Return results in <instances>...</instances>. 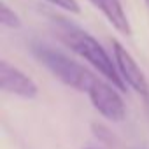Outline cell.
<instances>
[{"mask_svg": "<svg viewBox=\"0 0 149 149\" xmlns=\"http://www.w3.org/2000/svg\"><path fill=\"white\" fill-rule=\"evenodd\" d=\"M116 90L118 88L111 84L109 81L105 83L97 77V81L88 90V97H90L91 105L100 112V116H104L105 119L112 123H121L126 118V109H125V102L121 95Z\"/></svg>", "mask_w": 149, "mask_h": 149, "instance_id": "obj_3", "label": "cell"}, {"mask_svg": "<svg viewBox=\"0 0 149 149\" xmlns=\"http://www.w3.org/2000/svg\"><path fill=\"white\" fill-rule=\"evenodd\" d=\"M30 51L58 81H61L68 88L88 93L91 84L97 81V76L93 72H90L86 67H83L76 60L68 58L67 54L56 51L54 47H51L44 42H37V40L32 42Z\"/></svg>", "mask_w": 149, "mask_h": 149, "instance_id": "obj_2", "label": "cell"}, {"mask_svg": "<svg viewBox=\"0 0 149 149\" xmlns=\"http://www.w3.org/2000/svg\"><path fill=\"white\" fill-rule=\"evenodd\" d=\"M95 9H98L105 19L123 35H132V26L126 18V13L123 9L121 0H90Z\"/></svg>", "mask_w": 149, "mask_h": 149, "instance_id": "obj_6", "label": "cell"}, {"mask_svg": "<svg viewBox=\"0 0 149 149\" xmlns=\"http://www.w3.org/2000/svg\"><path fill=\"white\" fill-rule=\"evenodd\" d=\"M112 44V54H114V61L118 65V70L121 74L123 81L142 98H149V81L146 77V74L142 72V68L137 65L135 58L123 47V44L116 39L111 40Z\"/></svg>", "mask_w": 149, "mask_h": 149, "instance_id": "obj_4", "label": "cell"}, {"mask_svg": "<svg viewBox=\"0 0 149 149\" xmlns=\"http://www.w3.org/2000/svg\"><path fill=\"white\" fill-rule=\"evenodd\" d=\"M0 23H2L4 26H7V28H13V30H18V28H21V19H19V16L4 2H0Z\"/></svg>", "mask_w": 149, "mask_h": 149, "instance_id": "obj_7", "label": "cell"}, {"mask_svg": "<svg viewBox=\"0 0 149 149\" xmlns=\"http://www.w3.org/2000/svg\"><path fill=\"white\" fill-rule=\"evenodd\" d=\"M51 25H53V32L56 33V37L70 51H74L81 58H84L95 70H98L102 77H105L119 91H126L128 84L123 81L116 61H112V58L107 54L104 46L91 33H88L86 30H83L77 25H74L72 21L54 16V14L51 16Z\"/></svg>", "mask_w": 149, "mask_h": 149, "instance_id": "obj_1", "label": "cell"}, {"mask_svg": "<svg viewBox=\"0 0 149 149\" xmlns=\"http://www.w3.org/2000/svg\"><path fill=\"white\" fill-rule=\"evenodd\" d=\"M0 90L26 100L35 98L39 93L33 79L7 60H0Z\"/></svg>", "mask_w": 149, "mask_h": 149, "instance_id": "obj_5", "label": "cell"}, {"mask_svg": "<svg viewBox=\"0 0 149 149\" xmlns=\"http://www.w3.org/2000/svg\"><path fill=\"white\" fill-rule=\"evenodd\" d=\"M51 6L58 7V9H63L70 14H79L81 13V7H79V2L77 0H46Z\"/></svg>", "mask_w": 149, "mask_h": 149, "instance_id": "obj_8", "label": "cell"}]
</instances>
